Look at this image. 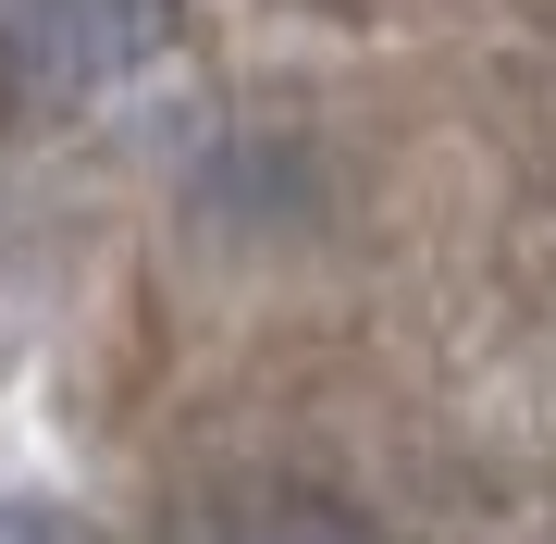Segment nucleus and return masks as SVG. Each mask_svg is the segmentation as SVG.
Returning a JSON list of instances; mask_svg holds the SVG:
<instances>
[{"instance_id": "f257e3e1", "label": "nucleus", "mask_w": 556, "mask_h": 544, "mask_svg": "<svg viewBox=\"0 0 556 544\" xmlns=\"http://www.w3.org/2000/svg\"><path fill=\"white\" fill-rule=\"evenodd\" d=\"M199 544H371V532H358L334 495H298V483H285V495H223L211 520H199Z\"/></svg>"}, {"instance_id": "f03ea898", "label": "nucleus", "mask_w": 556, "mask_h": 544, "mask_svg": "<svg viewBox=\"0 0 556 544\" xmlns=\"http://www.w3.org/2000/svg\"><path fill=\"white\" fill-rule=\"evenodd\" d=\"M0 544H62V532L38 520V507H0Z\"/></svg>"}]
</instances>
